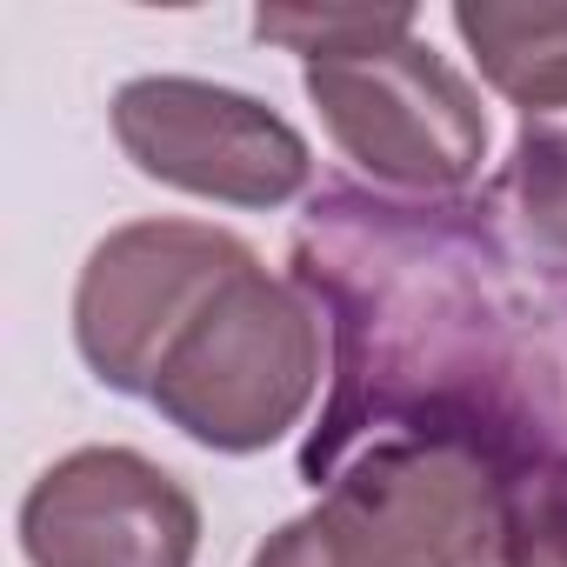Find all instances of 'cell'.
<instances>
[{
	"instance_id": "30bf717a",
	"label": "cell",
	"mask_w": 567,
	"mask_h": 567,
	"mask_svg": "<svg viewBox=\"0 0 567 567\" xmlns=\"http://www.w3.org/2000/svg\"><path fill=\"white\" fill-rule=\"evenodd\" d=\"M421 28L414 8H260L254 14V34L301 54L308 68L315 61H341V54H374V48H394Z\"/></svg>"
},
{
	"instance_id": "5b68a950",
	"label": "cell",
	"mask_w": 567,
	"mask_h": 567,
	"mask_svg": "<svg viewBox=\"0 0 567 567\" xmlns=\"http://www.w3.org/2000/svg\"><path fill=\"white\" fill-rule=\"evenodd\" d=\"M114 141L147 181L227 207H288L315 181V154L295 121L194 74L127 81L114 94Z\"/></svg>"
},
{
	"instance_id": "3957f363",
	"label": "cell",
	"mask_w": 567,
	"mask_h": 567,
	"mask_svg": "<svg viewBox=\"0 0 567 567\" xmlns=\"http://www.w3.org/2000/svg\"><path fill=\"white\" fill-rule=\"evenodd\" d=\"M308 101L321 107L334 147L374 174L388 194H467L487 161L481 94L421 41H394L374 54L315 61Z\"/></svg>"
},
{
	"instance_id": "7c38bea8",
	"label": "cell",
	"mask_w": 567,
	"mask_h": 567,
	"mask_svg": "<svg viewBox=\"0 0 567 567\" xmlns=\"http://www.w3.org/2000/svg\"><path fill=\"white\" fill-rule=\"evenodd\" d=\"M494 567H567V487H514Z\"/></svg>"
},
{
	"instance_id": "6da1fadb",
	"label": "cell",
	"mask_w": 567,
	"mask_h": 567,
	"mask_svg": "<svg viewBox=\"0 0 567 567\" xmlns=\"http://www.w3.org/2000/svg\"><path fill=\"white\" fill-rule=\"evenodd\" d=\"M288 260L334 348L301 481L368 441H441L507 494L567 487V254L534 247L494 187L328 181Z\"/></svg>"
},
{
	"instance_id": "9c48e42d",
	"label": "cell",
	"mask_w": 567,
	"mask_h": 567,
	"mask_svg": "<svg viewBox=\"0 0 567 567\" xmlns=\"http://www.w3.org/2000/svg\"><path fill=\"white\" fill-rule=\"evenodd\" d=\"M494 200L514 214V227L534 247L567 254V107L520 121L514 154L494 181Z\"/></svg>"
},
{
	"instance_id": "277c9868",
	"label": "cell",
	"mask_w": 567,
	"mask_h": 567,
	"mask_svg": "<svg viewBox=\"0 0 567 567\" xmlns=\"http://www.w3.org/2000/svg\"><path fill=\"white\" fill-rule=\"evenodd\" d=\"M260 254L227 227L200 220H127L114 227L74 288V348L87 374L114 394H154L161 361L194 328V315L247 274Z\"/></svg>"
},
{
	"instance_id": "ba28073f",
	"label": "cell",
	"mask_w": 567,
	"mask_h": 567,
	"mask_svg": "<svg viewBox=\"0 0 567 567\" xmlns=\"http://www.w3.org/2000/svg\"><path fill=\"white\" fill-rule=\"evenodd\" d=\"M454 34L481 61L487 87L527 114L567 107V8H501V0H461Z\"/></svg>"
},
{
	"instance_id": "7a4b0ae2",
	"label": "cell",
	"mask_w": 567,
	"mask_h": 567,
	"mask_svg": "<svg viewBox=\"0 0 567 567\" xmlns=\"http://www.w3.org/2000/svg\"><path fill=\"white\" fill-rule=\"evenodd\" d=\"M321 388V315L295 280L260 260L194 315L154 374V408L214 454H260L288 434Z\"/></svg>"
},
{
	"instance_id": "52a82bcc",
	"label": "cell",
	"mask_w": 567,
	"mask_h": 567,
	"mask_svg": "<svg viewBox=\"0 0 567 567\" xmlns=\"http://www.w3.org/2000/svg\"><path fill=\"white\" fill-rule=\"evenodd\" d=\"M28 567H194L200 501L134 447H74L21 501Z\"/></svg>"
},
{
	"instance_id": "8fae6325",
	"label": "cell",
	"mask_w": 567,
	"mask_h": 567,
	"mask_svg": "<svg viewBox=\"0 0 567 567\" xmlns=\"http://www.w3.org/2000/svg\"><path fill=\"white\" fill-rule=\"evenodd\" d=\"M247 567H388V560H381L328 501H315L308 514H295L280 534H267Z\"/></svg>"
},
{
	"instance_id": "8992f818",
	"label": "cell",
	"mask_w": 567,
	"mask_h": 567,
	"mask_svg": "<svg viewBox=\"0 0 567 567\" xmlns=\"http://www.w3.org/2000/svg\"><path fill=\"white\" fill-rule=\"evenodd\" d=\"M388 567H494L507 487L441 441H368L308 481Z\"/></svg>"
}]
</instances>
